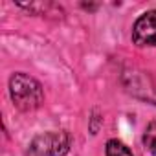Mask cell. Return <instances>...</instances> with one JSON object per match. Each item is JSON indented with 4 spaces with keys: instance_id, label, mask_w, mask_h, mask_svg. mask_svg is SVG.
Returning <instances> with one entry per match:
<instances>
[{
    "instance_id": "277c9868",
    "label": "cell",
    "mask_w": 156,
    "mask_h": 156,
    "mask_svg": "<svg viewBox=\"0 0 156 156\" xmlns=\"http://www.w3.org/2000/svg\"><path fill=\"white\" fill-rule=\"evenodd\" d=\"M107 156H132V152L119 140H110L107 143Z\"/></svg>"
},
{
    "instance_id": "5b68a950",
    "label": "cell",
    "mask_w": 156,
    "mask_h": 156,
    "mask_svg": "<svg viewBox=\"0 0 156 156\" xmlns=\"http://www.w3.org/2000/svg\"><path fill=\"white\" fill-rule=\"evenodd\" d=\"M143 143L145 147L156 156V121L149 123V127L145 129V134H143Z\"/></svg>"
},
{
    "instance_id": "7a4b0ae2",
    "label": "cell",
    "mask_w": 156,
    "mask_h": 156,
    "mask_svg": "<svg viewBox=\"0 0 156 156\" xmlns=\"http://www.w3.org/2000/svg\"><path fill=\"white\" fill-rule=\"evenodd\" d=\"M68 149H70V138L66 132L39 134L30 145V151L35 156H64Z\"/></svg>"
},
{
    "instance_id": "3957f363",
    "label": "cell",
    "mask_w": 156,
    "mask_h": 156,
    "mask_svg": "<svg viewBox=\"0 0 156 156\" xmlns=\"http://www.w3.org/2000/svg\"><path fill=\"white\" fill-rule=\"evenodd\" d=\"M132 41L138 46H156V9L143 13L134 22Z\"/></svg>"
},
{
    "instance_id": "6da1fadb",
    "label": "cell",
    "mask_w": 156,
    "mask_h": 156,
    "mask_svg": "<svg viewBox=\"0 0 156 156\" xmlns=\"http://www.w3.org/2000/svg\"><path fill=\"white\" fill-rule=\"evenodd\" d=\"M9 94L15 107L24 112L39 108L44 99L41 83L26 73H15L9 79Z\"/></svg>"
}]
</instances>
